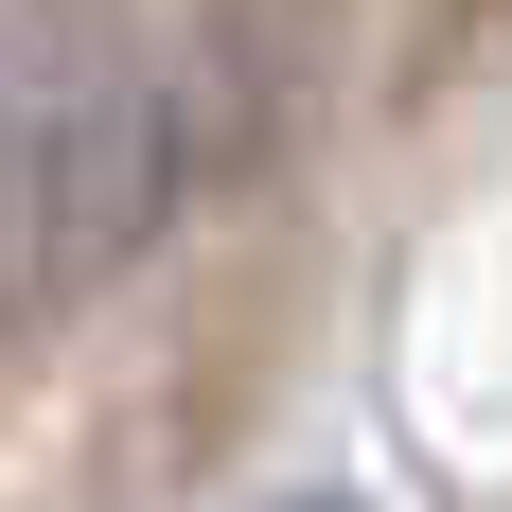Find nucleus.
Returning a JSON list of instances; mask_svg holds the SVG:
<instances>
[{
	"instance_id": "obj_1",
	"label": "nucleus",
	"mask_w": 512,
	"mask_h": 512,
	"mask_svg": "<svg viewBox=\"0 0 512 512\" xmlns=\"http://www.w3.org/2000/svg\"><path fill=\"white\" fill-rule=\"evenodd\" d=\"M159 212H177V124H159L142 71H89V89H53L18 142H0V336H36L71 318L89 283L159 248Z\"/></svg>"
},
{
	"instance_id": "obj_2",
	"label": "nucleus",
	"mask_w": 512,
	"mask_h": 512,
	"mask_svg": "<svg viewBox=\"0 0 512 512\" xmlns=\"http://www.w3.org/2000/svg\"><path fill=\"white\" fill-rule=\"evenodd\" d=\"M283 512H354V495H283Z\"/></svg>"
}]
</instances>
